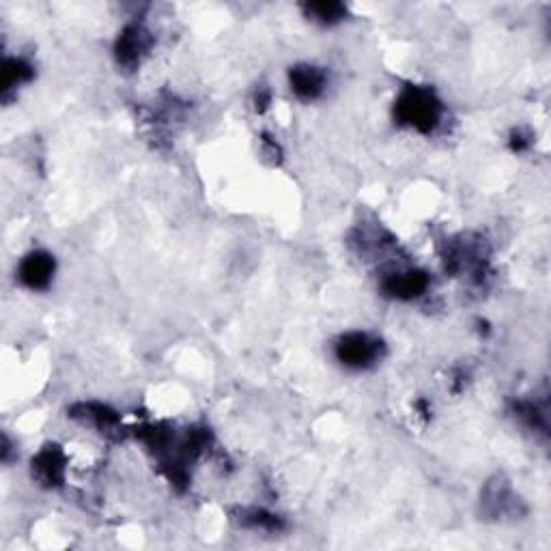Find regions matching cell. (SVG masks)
<instances>
[{
	"instance_id": "obj_1",
	"label": "cell",
	"mask_w": 551,
	"mask_h": 551,
	"mask_svg": "<svg viewBox=\"0 0 551 551\" xmlns=\"http://www.w3.org/2000/svg\"><path fill=\"white\" fill-rule=\"evenodd\" d=\"M394 113L401 123L427 134V131L438 128L439 117H442V106H439L431 91L420 89V86H410V89L401 93Z\"/></svg>"
},
{
	"instance_id": "obj_8",
	"label": "cell",
	"mask_w": 551,
	"mask_h": 551,
	"mask_svg": "<svg viewBox=\"0 0 551 551\" xmlns=\"http://www.w3.org/2000/svg\"><path fill=\"white\" fill-rule=\"evenodd\" d=\"M32 76L31 65L22 59H7L3 63V91H11Z\"/></svg>"
},
{
	"instance_id": "obj_3",
	"label": "cell",
	"mask_w": 551,
	"mask_h": 551,
	"mask_svg": "<svg viewBox=\"0 0 551 551\" xmlns=\"http://www.w3.org/2000/svg\"><path fill=\"white\" fill-rule=\"evenodd\" d=\"M18 276L29 289H46L54 276V258L48 252H31L20 263Z\"/></svg>"
},
{
	"instance_id": "obj_5",
	"label": "cell",
	"mask_w": 551,
	"mask_h": 551,
	"mask_svg": "<svg viewBox=\"0 0 551 551\" xmlns=\"http://www.w3.org/2000/svg\"><path fill=\"white\" fill-rule=\"evenodd\" d=\"M149 43H151V40H149V32L142 26H128V29L121 32L117 41L119 63L128 65V68L136 65L149 50Z\"/></svg>"
},
{
	"instance_id": "obj_7",
	"label": "cell",
	"mask_w": 551,
	"mask_h": 551,
	"mask_svg": "<svg viewBox=\"0 0 551 551\" xmlns=\"http://www.w3.org/2000/svg\"><path fill=\"white\" fill-rule=\"evenodd\" d=\"M32 474H35L43 484H59L63 481L65 474L63 455H60L57 448H46L32 461Z\"/></svg>"
},
{
	"instance_id": "obj_2",
	"label": "cell",
	"mask_w": 551,
	"mask_h": 551,
	"mask_svg": "<svg viewBox=\"0 0 551 551\" xmlns=\"http://www.w3.org/2000/svg\"><path fill=\"white\" fill-rule=\"evenodd\" d=\"M377 356L379 343L362 332L347 334L339 340V345H336V357H339L345 366L351 368H365L371 365V362L377 360Z\"/></svg>"
},
{
	"instance_id": "obj_4",
	"label": "cell",
	"mask_w": 551,
	"mask_h": 551,
	"mask_svg": "<svg viewBox=\"0 0 551 551\" xmlns=\"http://www.w3.org/2000/svg\"><path fill=\"white\" fill-rule=\"evenodd\" d=\"M429 286L427 274L416 272V269H410V272H396L390 274L384 283V291L388 295L396 297V300H413V297L422 295Z\"/></svg>"
},
{
	"instance_id": "obj_9",
	"label": "cell",
	"mask_w": 551,
	"mask_h": 551,
	"mask_svg": "<svg viewBox=\"0 0 551 551\" xmlns=\"http://www.w3.org/2000/svg\"><path fill=\"white\" fill-rule=\"evenodd\" d=\"M306 14L312 20L323 22V24H332L345 15V7L340 3H311L306 5Z\"/></svg>"
},
{
	"instance_id": "obj_6",
	"label": "cell",
	"mask_w": 551,
	"mask_h": 551,
	"mask_svg": "<svg viewBox=\"0 0 551 551\" xmlns=\"http://www.w3.org/2000/svg\"><path fill=\"white\" fill-rule=\"evenodd\" d=\"M291 89L302 99H317L325 89V74L312 65L291 69Z\"/></svg>"
}]
</instances>
